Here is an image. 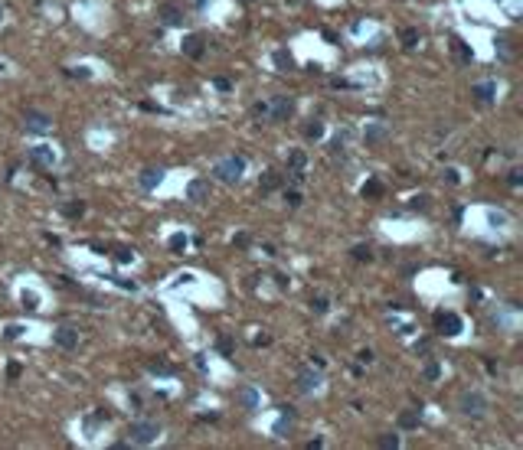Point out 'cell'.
<instances>
[{
    "label": "cell",
    "instance_id": "cell-1",
    "mask_svg": "<svg viewBox=\"0 0 523 450\" xmlns=\"http://www.w3.org/2000/svg\"><path fill=\"white\" fill-rule=\"evenodd\" d=\"M242 170H245V160H242V157H226V160H219L216 167H213V176L222 180V183H239Z\"/></svg>",
    "mask_w": 523,
    "mask_h": 450
},
{
    "label": "cell",
    "instance_id": "cell-2",
    "mask_svg": "<svg viewBox=\"0 0 523 450\" xmlns=\"http://www.w3.org/2000/svg\"><path fill=\"white\" fill-rule=\"evenodd\" d=\"M157 437H161V428H157L154 421H134L131 431H128V440L138 444V447H147V444H154Z\"/></svg>",
    "mask_w": 523,
    "mask_h": 450
},
{
    "label": "cell",
    "instance_id": "cell-3",
    "mask_svg": "<svg viewBox=\"0 0 523 450\" xmlns=\"http://www.w3.org/2000/svg\"><path fill=\"white\" fill-rule=\"evenodd\" d=\"M291 114H294V101L288 95H278L272 105H268V118L272 121H288Z\"/></svg>",
    "mask_w": 523,
    "mask_h": 450
},
{
    "label": "cell",
    "instance_id": "cell-4",
    "mask_svg": "<svg viewBox=\"0 0 523 450\" xmlns=\"http://www.w3.org/2000/svg\"><path fill=\"white\" fill-rule=\"evenodd\" d=\"M484 408H487L484 395H478V392H468V395H461V411H464V414H471V418H481V414H484Z\"/></svg>",
    "mask_w": 523,
    "mask_h": 450
},
{
    "label": "cell",
    "instance_id": "cell-5",
    "mask_svg": "<svg viewBox=\"0 0 523 450\" xmlns=\"http://www.w3.org/2000/svg\"><path fill=\"white\" fill-rule=\"evenodd\" d=\"M386 137H389V128H386L382 121H370V124H366V131H363L366 147H376V144H382Z\"/></svg>",
    "mask_w": 523,
    "mask_h": 450
},
{
    "label": "cell",
    "instance_id": "cell-6",
    "mask_svg": "<svg viewBox=\"0 0 523 450\" xmlns=\"http://www.w3.org/2000/svg\"><path fill=\"white\" fill-rule=\"evenodd\" d=\"M30 163H33V167H40V170H53V163H56L53 147H33L30 150Z\"/></svg>",
    "mask_w": 523,
    "mask_h": 450
},
{
    "label": "cell",
    "instance_id": "cell-7",
    "mask_svg": "<svg viewBox=\"0 0 523 450\" xmlns=\"http://www.w3.org/2000/svg\"><path fill=\"white\" fill-rule=\"evenodd\" d=\"M435 323H438V333H445V336H458L461 333V317L458 313H438Z\"/></svg>",
    "mask_w": 523,
    "mask_h": 450
},
{
    "label": "cell",
    "instance_id": "cell-8",
    "mask_svg": "<svg viewBox=\"0 0 523 450\" xmlns=\"http://www.w3.org/2000/svg\"><path fill=\"white\" fill-rule=\"evenodd\" d=\"M236 401H239L245 411H259V405H262V395L255 392L252 385H242L239 392H236Z\"/></svg>",
    "mask_w": 523,
    "mask_h": 450
},
{
    "label": "cell",
    "instance_id": "cell-9",
    "mask_svg": "<svg viewBox=\"0 0 523 450\" xmlns=\"http://www.w3.org/2000/svg\"><path fill=\"white\" fill-rule=\"evenodd\" d=\"M53 343L59 346V349H76V346H79V333L72 330V326H59V330L53 333Z\"/></svg>",
    "mask_w": 523,
    "mask_h": 450
},
{
    "label": "cell",
    "instance_id": "cell-10",
    "mask_svg": "<svg viewBox=\"0 0 523 450\" xmlns=\"http://www.w3.org/2000/svg\"><path fill=\"white\" fill-rule=\"evenodd\" d=\"M321 382H324V378H321V372H311V369H304V372L298 375V388H301V392H317V388H321Z\"/></svg>",
    "mask_w": 523,
    "mask_h": 450
},
{
    "label": "cell",
    "instance_id": "cell-11",
    "mask_svg": "<svg viewBox=\"0 0 523 450\" xmlns=\"http://www.w3.org/2000/svg\"><path fill=\"white\" fill-rule=\"evenodd\" d=\"M26 128L36 131V134H43V131L53 128V121L46 118V114H40V111H26Z\"/></svg>",
    "mask_w": 523,
    "mask_h": 450
},
{
    "label": "cell",
    "instance_id": "cell-12",
    "mask_svg": "<svg viewBox=\"0 0 523 450\" xmlns=\"http://www.w3.org/2000/svg\"><path fill=\"white\" fill-rule=\"evenodd\" d=\"M180 49H183L190 59H200V56H203V39H200V36H186L183 43H180Z\"/></svg>",
    "mask_w": 523,
    "mask_h": 450
},
{
    "label": "cell",
    "instance_id": "cell-13",
    "mask_svg": "<svg viewBox=\"0 0 523 450\" xmlns=\"http://www.w3.org/2000/svg\"><path fill=\"white\" fill-rule=\"evenodd\" d=\"M494 92H497V85H494V82H481V85L471 88V95L478 98V101H494Z\"/></svg>",
    "mask_w": 523,
    "mask_h": 450
},
{
    "label": "cell",
    "instance_id": "cell-14",
    "mask_svg": "<svg viewBox=\"0 0 523 450\" xmlns=\"http://www.w3.org/2000/svg\"><path fill=\"white\" fill-rule=\"evenodd\" d=\"M288 167H291L294 180H301V176H304V153H301V150H294L291 157H288Z\"/></svg>",
    "mask_w": 523,
    "mask_h": 450
},
{
    "label": "cell",
    "instance_id": "cell-15",
    "mask_svg": "<svg viewBox=\"0 0 523 450\" xmlns=\"http://www.w3.org/2000/svg\"><path fill=\"white\" fill-rule=\"evenodd\" d=\"M163 180V170H144L141 173V186L144 189H157V183Z\"/></svg>",
    "mask_w": 523,
    "mask_h": 450
},
{
    "label": "cell",
    "instance_id": "cell-16",
    "mask_svg": "<svg viewBox=\"0 0 523 450\" xmlns=\"http://www.w3.org/2000/svg\"><path fill=\"white\" fill-rule=\"evenodd\" d=\"M206 189H209V183H206V180H193V183H190V189H186V196H190L193 203H200V199L206 196Z\"/></svg>",
    "mask_w": 523,
    "mask_h": 450
},
{
    "label": "cell",
    "instance_id": "cell-17",
    "mask_svg": "<svg viewBox=\"0 0 523 450\" xmlns=\"http://www.w3.org/2000/svg\"><path fill=\"white\" fill-rule=\"evenodd\" d=\"M161 13H163V23H170V26H177V23H183V13L177 10L174 3H163V10H161Z\"/></svg>",
    "mask_w": 523,
    "mask_h": 450
},
{
    "label": "cell",
    "instance_id": "cell-18",
    "mask_svg": "<svg viewBox=\"0 0 523 450\" xmlns=\"http://www.w3.org/2000/svg\"><path fill=\"white\" fill-rule=\"evenodd\" d=\"M278 186H282V176H278L275 170H268L265 176H262V193H272V189H278Z\"/></svg>",
    "mask_w": 523,
    "mask_h": 450
},
{
    "label": "cell",
    "instance_id": "cell-19",
    "mask_svg": "<svg viewBox=\"0 0 523 450\" xmlns=\"http://www.w3.org/2000/svg\"><path fill=\"white\" fill-rule=\"evenodd\" d=\"M399 428H419V408H412V411H402L399 414Z\"/></svg>",
    "mask_w": 523,
    "mask_h": 450
},
{
    "label": "cell",
    "instance_id": "cell-20",
    "mask_svg": "<svg viewBox=\"0 0 523 450\" xmlns=\"http://www.w3.org/2000/svg\"><path fill=\"white\" fill-rule=\"evenodd\" d=\"M272 59H275V65H278V72H291V65H294V62H291V56L284 53V49H278Z\"/></svg>",
    "mask_w": 523,
    "mask_h": 450
},
{
    "label": "cell",
    "instance_id": "cell-21",
    "mask_svg": "<svg viewBox=\"0 0 523 450\" xmlns=\"http://www.w3.org/2000/svg\"><path fill=\"white\" fill-rule=\"evenodd\" d=\"M304 137L307 140H321L324 137V124H321V121H311V124L304 128Z\"/></svg>",
    "mask_w": 523,
    "mask_h": 450
},
{
    "label": "cell",
    "instance_id": "cell-22",
    "mask_svg": "<svg viewBox=\"0 0 523 450\" xmlns=\"http://www.w3.org/2000/svg\"><path fill=\"white\" fill-rule=\"evenodd\" d=\"M399 39H402V46H409V49H412V46L419 43V30H415V26H405V30L399 33Z\"/></svg>",
    "mask_w": 523,
    "mask_h": 450
},
{
    "label": "cell",
    "instance_id": "cell-23",
    "mask_svg": "<svg viewBox=\"0 0 523 450\" xmlns=\"http://www.w3.org/2000/svg\"><path fill=\"white\" fill-rule=\"evenodd\" d=\"M62 212L69 215V219H79V215L85 212V206H82V203H65V206H62Z\"/></svg>",
    "mask_w": 523,
    "mask_h": 450
},
{
    "label": "cell",
    "instance_id": "cell-24",
    "mask_svg": "<svg viewBox=\"0 0 523 450\" xmlns=\"http://www.w3.org/2000/svg\"><path fill=\"white\" fill-rule=\"evenodd\" d=\"M451 49H455L458 56H461V59H464V62H471V49L464 43H461V39H451Z\"/></svg>",
    "mask_w": 523,
    "mask_h": 450
},
{
    "label": "cell",
    "instance_id": "cell-25",
    "mask_svg": "<svg viewBox=\"0 0 523 450\" xmlns=\"http://www.w3.org/2000/svg\"><path fill=\"white\" fill-rule=\"evenodd\" d=\"M23 307H26V310H36V307H40V297H36L33 290H23Z\"/></svg>",
    "mask_w": 523,
    "mask_h": 450
},
{
    "label": "cell",
    "instance_id": "cell-26",
    "mask_svg": "<svg viewBox=\"0 0 523 450\" xmlns=\"http://www.w3.org/2000/svg\"><path fill=\"white\" fill-rule=\"evenodd\" d=\"M284 203L291 206V209H298V206H301V193H298V189H284Z\"/></svg>",
    "mask_w": 523,
    "mask_h": 450
},
{
    "label": "cell",
    "instance_id": "cell-27",
    "mask_svg": "<svg viewBox=\"0 0 523 450\" xmlns=\"http://www.w3.org/2000/svg\"><path fill=\"white\" fill-rule=\"evenodd\" d=\"M363 196H382V183L370 180V183H366V186H363Z\"/></svg>",
    "mask_w": 523,
    "mask_h": 450
},
{
    "label": "cell",
    "instance_id": "cell-28",
    "mask_svg": "<svg viewBox=\"0 0 523 450\" xmlns=\"http://www.w3.org/2000/svg\"><path fill=\"white\" fill-rule=\"evenodd\" d=\"M115 258H118L121 264H128V261H134V251L131 248H115Z\"/></svg>",
    "mask_w": 523,
    "mask_h": 450
},
{
    "label": "cell",
    "instance_id": "cell-29",
    "mask_svg": "<svg viewBox=\"0 0 523 450\" xmlns=\"http://www.w3.org/2000/svg\"><path fill=\"white\" fill-rule=\"evenodd\" d=\"M353 258H360V261H370V258H373L370 245H357V248H353Z\"/></svg>",
    "mask_w": 523,
    "mask_h": 450
},
{
    "label": "cell",
    "instance_id": "cell-30",
    "mask_svg": "<svg viewBox=\"0 0 523 450\" xmlns=\"http://www.w3.org/2000/svg\"><path fill=\"white\" fill-rule=\"evenodd\" d=\"M438 375H442V369H438V362H428V365H425V378H428V382H435Z\"/></svg>",
    "mask_w": 523,
    "mask_h": 450
},
{
    "label": "cell",
    "instance_id": "cell-31",
    "mask_svg": "<svg viewBox=\"0 0 523 450\" xmlns=\"http://www.w3.org/2000/svg\"><path fill=\"white\" fill-rule=\"evenodd\" d=\"M380 447H386V450H389V447H399V437H396V434H382V437H380Z\"/></svg>",
    "mask_w": 523,
    "mask_h": 450
},
{
    "label": "cell",
    "instance_id": "cell-32",
    "mask_svg": "<svg viewBox=\"0 0 523 450\" xmlns=\"http://www.w3.org/2000/svg\"><path fill=\"white\" fill-rule=\"evenodd\" d=\"M487 222L494 225V228H501V225L507 222V215H503V212H487Z\"/></svg>",
    "mask_w": 523,
    "mask_h": 450
},
{
    "label": "cell",
    "instance_id": "cell-33",
    "mask_svg": "<svg viewBox=\"0 0 523 450\" xmlns=\"http://www.w3.org/2000/svg\"><path fill=\"white\" fill-rule=\"evenodd\" d=\"M311 307H314V313H327L330 303H327V297H314V300H311Z\"/></svg>",
    "mask_w": 523,
    "mask_h": 450
},
{
    "label": "cell",
    "instance_id": "cell-34",
    "mask_svg": "<svg viewBox=\"0 0 523 450\" xmlns=\"http://www.w3.org/2000/svg\"><path fill=\"white\" fill-rule=\"evenodd\" d=\"M252 114H255V118H268V105H265V101H259V105L252 108Z\"/></svg>",
    "mask_w": 523,
    "mask_h": 450
},
{
    "label": "cell",
    "instance_id": "cell-35",
    "mask_svg": "<svg viewBox=\"0 0 523 450\" xmlns=\"http://www.w3.org/2000/svg\"><path fill=\"white\" fill-rule=\"evenodd\" d=\"M170 248H174V251L186 248V235H174V238H170Z\"/></svg>",
    "mask_w": 523,
    "mask_h": 450
},
{
    "label": "cell",
    "instance_id": "cell-36",
    "mask_svg": "<svg viewBox=\"0 0 523 450\" xmlns=\"http://www.w3.org/2000/svg\"><path fill=\"white\" fill-rule=\"evenodd\" d=\"M219 349H222V353H232V339H229V336H222V339H219Z\"/></svg>",
    "mask_w": 523,
    "mask_h": 450
},
{
    "label": "cell",
    "instance_id": "cell-37",
    "mask_svg": "<svg viewBox=\"0 0 523 450\" xmlns=\"http://www.w3.org/2000/svg\"><path fill=\"white\" fill-rule=\"evenodd\" d=\"M20 372H23V369H20V362H10V369H7V375H10V378H20Z\"/></svg>",
    "mask_w": 523,
    "mask_h": 450
},
{
    "label": "cell",
    "instance_id": "cell-38",
    "mask_svg": "<svg viewBox=\"0 0 523 450\" xmlns=\"http://www.w3.org/2000/svg\"><path fill=\"white\" fill-rule=\"evenodd\" d=\"M425 199H428V196H415V199H412V206H415V209H425V206H428Z\"/></svg>",
    "mask_w": 523,
    "mask_h": 450
},
{
    "label": "cell",
    "instance_id": "cell-39",
    "mask_svg": "<svg viewBox=\"0 0 523 450\" xmlns=\"http://www.w3.org/2000/svg\"><path fill=\"white\" fill-rule=\"evenodd\" d=\"M216 88H222V92H229V88H232V82H229V78H216Z\"/></svg>",
    "mask_w": 523,
    "mask_h": 450
},
{
    "label": "cell",
    "instance_id": "cell-40",
    "mask_svg": "<svg viewBox=\"0 0 523 450\" xmlns=\"http://www.w3.org/2000/svg\"><path fill=\"white\" fill-rule=\"evenodd\" d=\"M0 17H3V7H0Z\"/></svg>",
    "mask_w": 523,
    "mask_h": 450
}]
</instances>
